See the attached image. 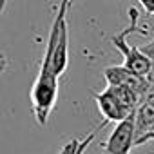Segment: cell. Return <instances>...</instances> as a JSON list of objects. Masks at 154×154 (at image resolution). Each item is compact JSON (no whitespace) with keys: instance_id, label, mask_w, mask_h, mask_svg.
<instances>
[{"instance_id":"6da1fadb","label":"cell","mask_w":154,"mask_h":154,"mask_svg":"<svg viewBox=\"0 0 154 154\" xmlns=\"http://www.w3.org/2000/svg\"><path fill=\"white\" fill-rule=\"evenodd\" d=\"M67 8H69V2L67 0H62L60 6H58V11H56V17H54V22L51 26V33H49L47 47H45V53H44V58L40 63L38 76H36L33 89H31L33 114H35L36 123L42 127L47 125L49 116H51V112L56 105V98H58V76L51 69V51H53V44L58 36L60 20L67 15Z\"/></svg>"},{"instance_id":"7a4b0ae2","label":"cell","mask_w":154,"mask_h":154,"mask_svg":"<svg viewBox=\"0 0 154 154\" xmlns=\"http://www.w3.org/2000/svg\"><path fill=\"white\" fill-rule=\"evenodd\" d=\"M138 17H140V15H138V9H136V8H131V9H129V20H131V24H129L123 31H120V33H116L114 36H111V44L116 47V51L122 53V56H123V65H125L129 71H132L134 74H140V76H145V78H147V72H149V67H150L149 58L140 51V47L131 45V44L127 42V36H129L131 33H134L136 27H138Z\"/></svg>"},{"instance_id":"3957f363","label":"cell","mask_w":154,"mask_h":154,"mask_svg":"<svg viewBox=\"0 0 154 154\" xmlns=\"http://www.w3.org/2000/svg\"><path fill=\"white\" fill-rule=\"evenodd\" d=\"M132 112L122 122L114 123V129L111 131L107 141L103 143V154H129L131 152V149L134 147V140H136Z\"/></svg>"},{"instance_id":"277c9868","label":"cell","mask_w":154,"mask_h":154,"mask_svg":"<svg viewBox=\"0 0 154 154\" xmlns=\"http://www.w3.org/2000/svg\"><path fill=\"white\" fill-rule=\"evenodd\" d=\"M103 78H105L107 85H123V87L132 89L140 96V100H141L145 89L149 87V82H147L145 76L134 74L123 63L122 65H109V67H105L103 69Z\"/></svg>"},{"instance_id":"5b68a950","label":"cell","mask_w":154,"mask_h":154,"mask_svg":"<svg viewBox=\"0 0 154 154\" xmlns=\"http://www.w3.org/2000/svg\"><path fill=\"white\" fill-rule=\"evenodd\" d=\"M94 102H96L105 123H118V122H122L123 118H127L132 112L114 96V93H112V89L109 85L102 93L94 94Z\"/></svg>"},{"instance_id":"8992f818","label":"cell","mask_w":154,"mask_h":154,"mask_svg":"<svg viewBox=\"0 0 154 154\" xmlns=\"http://www.w3.org/2000/svg\"><path fill=\"white\" fill-rule=\"evenodd\" d=\"M69 65V29H67V15L60 20V29H58V36L53 44V51H51V69L53 72L60 76L65 72Z\"/></svg>"},{"instance_id":"52a82bcc","label":"cell","mask_w":154,"mask_h":154,"mask_svg":"<svg viewBox=\"0 0 154 154\" xmlns=\"http://www.w3.org/2000/svg\"><path fill=\"white\" fill-rule=\"evenodd\" d=\"M134 116V134H136V140L147 132L152 131L154 127V107L145 103V102H140L132 112ZM134 140V141H136Z\"/></svg>"},{"instance_id":"ba28073f","label":"cell","mask_w":154,"mask_h":154,"mask_svg":"<svg viewBox=\"0 0 154 154\" xmlns=\"http://www.w3.org/2000/svg\"><path fill=\"white\" fill-rule=\"evenodd\" d=\"M107 123L105 122H102L94 131H91L84 140H78V138H72V140H69L62 149H60V152L58 154H84L85 150H87V147L93 143V140L96 138V134H98V131L102 129V127H105Z\"/></svg>"},{"instance_id":"9c48e42d","label":"cell","mask_w":154,"mask_h":154,"mask_svg":"<svg viewBox=\"0 0 154 154\" xmlns=\"http://www.w3.org/2000/svg\"><path fill=\"white\" fill-rule=\"evenodd\" d=\"M140 51L149 58L150 62V67H149V72H147V82L149 84H154V38L143 45H140Z\"/></svg>"},{"instance_id":"30bf717a","label":"cell","mask_w":154,"mask_h":154,"mask_svg":"<svg viewBox=\"0 0 154 154\" xmlns=\"http://www.w3.org/2000/svg\"><path fill=\"white\" fill-rule=\"evenodd\" d=\"M140 102H145V103H149V105L154 107V84H149V87L145 89V93H143V96H141Z\"/></svg>"},{"instance_id":"8fae6325","label":"cell","mask_w":154,"mask_h":154,"mask_svg":"<svg viewBox=\"0 0 154 154\" xmlns=\"http://www.w3.org/2000/svg\"><path fill=\"white\" fill-rule=\"evenodd\" d=\"M140 4L145 8L149 15H154V0H140Z\"/></svg>"},{"instance_id":"7c38bea8","label":"cell","mask_w":154,"mask_h":154,"mask_svg":"<svg viewBox=\"0 0 154 154\" xmlns=\"http://www.w3.org/2000/svg\"><path fill=\"white\" fill-rule=\"evenodd\" d=\"M6 6H8V0H0V18H2V13H4Z\"/></svg>"},{"instance_id":"4fadbf2b","label":"cell","mask_w":154,"mask_h":154,"mask_svg":"<svg viewBox=\"0 0 154 154\" xmlns=\"http://www.w3.org/2000/svg\"><path fill=\"white\" fill-rule=\"evenodd\" d=\"M6 69V60H4V56L2 54H0V72H2Z\"/></svg>"},{"instance_id":"5bb4252c","label":"cell","mask_w":154,"mask_h":154,"mask_svg":"<svg viewBox=\"0 0 154 154\" xmlns=\"http://www.w3.org/2000/svg\"><path fill=\"white\" fill-rule=\"evenodd\" d=\"M150 132H154V127H152V131H150Z\"/></svg>"}]
</instances>
